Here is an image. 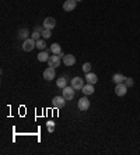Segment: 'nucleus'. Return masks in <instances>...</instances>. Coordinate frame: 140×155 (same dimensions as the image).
<instances>
[{"instance_id":"obj_1","label":"nucleus","mask_w":140,"mask_h":155,"mask_svg":"<svg viewBox=\"0 0 140 155\" xmlns=\"http://www.w3.org/2000/svg\"><path fill=\"white\" fill-rule=\"evenodd\" d=\"M34 48H37V41H34L31 36L28 39L22 41V51L24 52H32Z\"/></svg>"},{"instance_id":"obj_2","label":"nucleus","mask_w":140,"mask_h":155,"mask_svg":"<svg viewBox=\"0 0 140 155\" xmlns=\"http://www.w3.org/2000/svg\"><path fill=\"white\" fill-rule=\"evenodd\" d=\"M77 106H78V109H80V110H83V112H85V110H88V109H90V101L87 99V95L78 99Z\"/></svg>"},{"instance_id":"obj_3","label":"nucleus","mask_w":140,"mask_h":155,"mask_svg":"<svg viewBox=\"0 0 140 155\" xmlns=\"http://www.w3.org/2000/svg\"><path fill=\"white\" fill-rule=\"evenodd\" d=\"M126 92H128V85L125 83H121V84H116L115 87V94L118 97H125Z\"/></svg>"},{"instance_id":"obj_4","label":"nucleus","mask_w":140,"mask_h":155,"mask_svg":"<svg viewBox=\"0 0 140 155\" xmlns=\"http://www.w3.org/2000/svg\"><path fill=\"white\" fill-rule=\"evenodd\" d=\"M65 104H66V98L63 97H55L53 98V101H52V106L53 108H56V109H60V108H63L65 106Z\"/></svg>"},{"instance_id":"obj_5","label":"nucleus","mask_w":140,"mask_h":155,"mask_svg":"<svg viewBox=\"0 0 140 155\" xmlns=\"http://www.w3.org/2000/svg\"><path fill=\"white\" fill-rule=\"evenodd\" d=\"M42 25H44V28L45 29H53L55 28V25H56V20L53 17H46L44 20V22H42Z\"/></svg>"},{"instance_id":"obj_6","label":"nucleus","mask_w":140,"mask_h":155,"mask_svg":"<svg viewBox=\"0 0 140 155\" xmlns=\"http://www.w3.org/2000/svg\"><path fill=\"white\" fill-rule=\"evenodd\" d=\"M62 91H63V97L66 98V101H72V99L74 98V88L72 85L65 87Z\"/></svg>"},{"instance_id":"obj_7","label":"nucleus","mask_w":140,"mask_h":155,"mask_svg":"<svg viewBox=\"0 0 140 155\" xmlns=\"http://www.w3.org/2000/svg\"><path fill=\"white\" fill-rule=\"evenodd\" d=\"M60 56L59 54H53V56H51L49 58V60H48V64H49V67H53V69H56V67H59L60 66Z\"/></svg>"},{"instance_id":"obj_8","label":"nucleus","mask_w":140,"mask_h":155,"mask_svg":"<svg viewBox=\"0 0 140 155\" xmlns=\"http://www.w3.org/2000/svg\"><path fill=\"white\" fill-rule=\"evenodd\" d=\"M72 87H73L76 91H81L83 90V87H84V81H83V78H80V77H74V78L72 80Z\"/></svg>"},{"instance_id":"obj_9","label":"nucleus","mask_w":140,"mask_h":155,"mask_svg":"<svg viewBox=\"0 0 140 155\" xmlns=\"http://www.w3.org/2000/svg\"><path fill=\"white\" fill-rule=\"evenodd\" d=\"M56 77V71L53 67H48V69H45L44 71V78L48 80V81H51V80H53Z\"/></svg>"},{"instance_id":"obj_10","label":"nucleus","mask_w":140,"mask_h":155,"mask_svg":"<svg viewBox=\"0 0 140 155\" xmlns=\"http://www.w3.org/2000/svg\"><path fill=\"white\" fill-rule=\"evenodd\" d=\"M76 4H77L76 0H66V2L63 3V10L65 11H73L74 8H76Z\"/></svg>"},{"instance_id":"obj_11","label":"nucleus","mask_w":140,"mask_h":155,"mask_svg":"<svg viewBox=\"0 0 140 155\" xmlns=\"http://www.w3.org/2000/svg\"><path fill=\"white\" fill-rule=\"evenodd\" d=\"M63 63H65V66H74L76 64V58H74L73 54H65Z\"/></svg>"},{"instance_id":"obj_12","label":"nucleus","mask_w":140,"mask_h":155,"mask_svg":"<svg viewBox=\"0 0 140 155\" xmlns=\"http://www.w3.org/2000/svg\"><path fill=\"white\" fill-rule=\"evenodd\" d=\"M94 91H95V90H94V85H92V84H88V83H87L84 87H83L81 92L88 97V95H92V94H94Z\"/></svg>"},{"instance_id":"obj_13","label":"nucleus","mask_w":140,"mask_h":155,"mask_svg":"<svg viewBox=\"0 0 140 155\" xmlns=\"http://www.w3.org/2000/svg\"><path fill=\"white\" fill-rule=\"evenodd\" d=\"M28 38H30V29H28V28L20 29V31H18V39L25 41V39H28Z\"/></svg>"},{"instance_id":"obj_14","label":"nucleus","mask_w":140,"mask_h":155,"mask_svg":"<svg viewBox=\"0 0 140 155\" xmlns=\"http://www.w3.org/2000/svg\"><path fill=\"white\" fill-rule=\"evenodd\" d=\"M85 80H87V83L88 84H92V85H94V84L98 81V77H97V74H94V73L90 71V73L85 74Z\"/></svg>"},{"instance_id":"obj_15","label":"nucleus","mask_w":140,"mask_h":155,"mask_svg":"<svg viewBox=\"0 0 140 155\" xmlns=\"http://www.w3.org/2000/svg\"><path fill=\"white\" fill-rule=\"evenodd\" d=\"M112 80H114V83H115V84H121V83H125L126 77L123 76V74H121V73H116V74H114Z\"/></svg>"},{"instance_id":"obj_16","label":"nucleus","mask_w":140,"mask_h":155,"mask_svg":"<svg viewBox=\"0 0 140 155\" xmlns=\"http://www.w3.org/2000/svg\"><path fill=\"white\" fill-rule=\"evenodd\" d=\"M49 58H51V56H49V53L46 51H41L39 53H38V60L39 61H48Z\"/></svg>"},{"instance_id":"obj_17","label":"nucleus","mask_w":140,"mask_h":155,"mask_svg":"<svg viewBox=\"0 0 140 155\" xmlns=\"http://www.w3.org/2000/svg\"><path fill=\"white\" fill-rule=\"evenodd\" d=\"M56 85L59 87V88H65V87H67V78L65 76H62L60 78H58V81H56Z\"/></svg>"},{"instance_id":"obj_18","label":"nucleus","mask_w":140,"mask_h":155,"mask_svg":"<svg viewBox=\"0 0 140 155\" xmlns=\"http://www.w3.org/2000/svg\"><path fill=\"white\" fill-rule=\"evenodd\" d=\"M51 52L53 54H59L60 52H62V48H60L59 43H52V46H51Z\"/></svg>"},{"instance_id":"obj_19","label":"nucleus","mask_w":140,"mask_h":155,"mask_svg":"<svg viewBox=\"0 0 140 155\" xmlns=\"http://www.w3.org/2000/svg\"><path fill=\"white\" fill-rule=\"evenodd\" d=\"M37 48L39 49V51H45V48H46V42H45V39H38L37 41Z\"/></svg>"},{"instance_id":"obj_20","label":"nucleus","mask_w":140,"mask_h":155,"mask_svg":"<svg viewBox=\"0 0 140 155\" xmlns=\"http://www.w3.org/2000/svg\"><path fill=\"white\" fill-rule=\"evenodd\" d=\"M46 126H48V131L49 133H52V131L55 130V122L49 120V122H46Z\"/></svg>"},{"instance_id":"obj_21","label":"nucleus","mask_w":140,"mask_h":155,"mask_svg":"<svg viewBox=\"0 0 140 155\" xmlns=\"http://www.w3.org/2000/svg\"><path fill=\"white\" fill-rule=\"evenodd\" d=\"M51 29H45L44 28V31H42V38H44V39H48V38H51Z\"/></svg>"},{"instance_id":"obj_22","label":"nucleus","mask_w":140,"mask_h":155,"mask_svg":"<svg viewBox=\"0 0 140 155\" xmlns=\"http://www.w3.org/2000/svg\"><path fill=\"white\" fill-rule=\"evenodd\" d=\"M41 36H42V34H41V32H38V31H34V32L31 34V38H32L34 41H38V39H41Z\"/></svg>"},{"instance_id":"obj_23","label":"nucleus","mask_w":140,"mask_h":155,"mask_svg":"<svg viewBox=\"0 0 140 155\" xmlns=\"http://www.w3.org/2000/svg\"><path fill=\"white\" fill-rule=\"evenodd\" d=\"M83 71H84L85 74L91 71V64H90V63H84V64H83Z\"/></svg>"},{"instance_id":"obj_24","label":"nucleus","mask_w":140,"mask_h":155,"mask_svg":"<svg viewBox=\"0 0 140 155\" xmlns=\"http://www.w3.org/2000/svg\"><path fill=\"white\" fill-rule=\"evenodd\" d=\"M125 84L128 87H132L133 84H135V81H133V78L132 77H126V80H125Z\"/></svg>"},{"instance_id":"obj_25","label":"nucleus","mask_w":140,"mask_h":155,"mask_svg":"<svg viewBox=\"0 0 140 155\" xmlns=\"http://www.w3.org/2000/svg\"><path fill=\"white\" fill-rule=\"evenodd\" d=\"M35 31H38V32L42 34V31H44V29H42V27H37V28H35Z\"/></svg>"},{"instance_id":"obj_26","label":"nucleus","mask_w":140,"mask_h":155,"mask_svg":"<svg viewBox=\"0 0 140 155\" xmlns=\"http://www.w3.org/2000/svg\"><path fill=\"white\" fill-rule=\"evenodd\" d=\"M76 2H77V3H78V2H81V0H76Z\"/></svg>"}]
</instances>
